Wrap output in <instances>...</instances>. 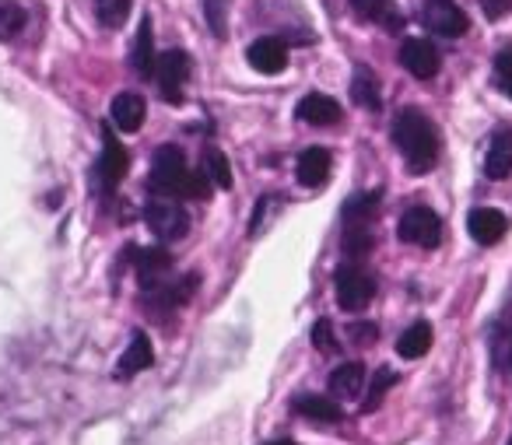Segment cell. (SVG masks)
<instances>
[{
	"mask_svg": "<svg viewBox=\"0 0 512 445\" xmlns=\"http://www.w3.org/2000/svg\"><path fill=\"white\" fill-rule=\"evenodd\" d=\"M148 190L162 200H207L211 197V179L204 176V169L200 172L190 169L183 148L162 144V148L151 155Z\"/></svg>",
	"mask_w": 512,
	"mask_h": 445,
	"instance_id": "obj_1",
	"label": "cell"
},
{
	"mask_svg": "<svg viewBox=\"0 0 512 445\" xmlns=\"http://www.w3.org/2000/svg\"><path fill=\"white\" fill-rule=\"evenodd\" d=\"M393 144H397L400 158H404L411 176H425V172H432L435 165H439V155H442L439 127H435L421 109L407 106L393 116Z\"/></svg>",
	"mask_w": 512,
	"mask_h": 445,
	"instance_id": "obj_2",
	"label": "cell"
},
{
	"mask_svg": "<svg viewBox=\"0 0 512 445\" xmlns=\"http://www.w3.org/2000/svg\"><path fill=\"white\" fill-rule=\"evenodd\" d=\"M379 200H383V193L372 190V193H355L344 204L341 221H344V253L348 256H365L372 249V242H376L372 225H376Z\"/></svg>",
	"mask_w": 512,
	"mask_h": 445,
	"instance_id": "obj_3",
	"label": "cell"
},
{
	"mask_svg": "<svg viewBox=\"0 0 512 445\" xmlns=\"http://www.w3.org/2000/svg\"><path fill=\"white\" fill-rule=\"evenodd\" d=\"M334 284H337V305H341L344 312L369 309V302L376 298V277L365 267H358V263H344V267L337 270Z\"/></svg>",
	"mask_w": 512,
	"mask_h": 445,
	"instance_id": "obj_4",
	"label": "cell"
},
{
	"mask_svg": "<svg viewBox=\"0 0 512 445\" xmlns=\"http://www.w3.org/2000/svg\"><path fill=\"white\" fill-rule=\"evenodd\" d=\"M400 242L407 246H418V249H435L442 242V218L432 211V207H407L400 214V225H397Z\"/></svg>",
	"mask_w": 512,
	"mask_h": 445,
	"instance_id": "obj_5",
	"label": "cell"
},
{
	"mask_svg": "<svg viewBox=\"0 0 512 445\" xmlns=\"http://www.w3.org/2000/svg\"><path fill=\"white\" fill-rule=\"evenodd\" d=\"M155 81H158V95H162L169 106H183L186 81H190V53L165 50L155 64Z\"/></svg>",
	"mask_w": 512,
	"mask_h": 445,
	"instance_id": "obj_6",
	"label": "cell"
},
{
	"mask_svg": "<svg viewBox=\"0 0 512 445\" xmlns=\"http://www.w3.org/2000/svg\"><path fill=\"white\" fill-rule=\"evenodd\" d=\"M144 225L151 228V235L162 242H179L190 232V214L176 204V200H162L155 197L144 207Z\"/></svg>",
	"mask_w": 512,
	"mask_h": 445,
	"instance_id": "obj_7",
	"label": "cell"
},
{
	"mask_svg": "<svg viewBox=\"0 0 512 445\" xmlns=\"http://www.w3.org/2000/svg\"><path fill=\"white\" fill-rule=\"evenodd\" d=\"M421 25L439 39H460V36H467L470 18L456 0H425V8H421Z\"/></svg>",
	"mask_w": 512,
	"mask_h": 445,
	"instance_id": "obj_8",
	"label": "cell"
},
{
	"mask_svg": "<svg viewBox=\"0 0 512 445\" xmlns=\"http://www.w3.org/2000/svg\"><path fill=\"white\" fill-rule=\"evenodd\" d=\"M130 172V155L120 141H116L113 130H102V158L95 165V179H99L102 193H116V186L123 183V176Z\"/></svg>",
	"mask_w": 512,
	"mask_h": 445,
	"instance_id": "obj_9",
	"label": "cell"
},
{
	"mask_svg": "<svg viewBox=\"0 0 512 445\" xmlns=\"http://www.w3.org/2000/svg\"><path fill=\"white\" fill-rule=\"evenodd\" d=\"M197 284H200V274H183L179 281L158 284L155 291H144V309L155 312L158 319L169 316V312L183 309V305L190 302L193 291H197Z\"/></svg>",
	"mask_w": 512,
	"mask_h": 445,
	"instance_id": "obj_10",
	"label": "cell"
},
{
	"mask_svg": "<svg viewBox=\"0 0 512 445\" xmlns=\"http://www.w3.org/2000/svg\"><path fill=\"white\" fill-rule=\"evenodd\" d=\"M400 64H404V71L411 74V78L432 81L442 67V53H439V46L428 43V39H407V43L400 46Z\"/></svg>",
	"mask_w": 512,
	"mask_h": 445,
	"instance_id": "obj_11",
	"label": "cell"
},
{
	"mask_svg": "<svg viewBox=\"0 0 512 445\" xmlns=\"http://www.w3.org/2000/svg\"><path fill=\"white\" fill-rule=\"evenodd\" d=\"M134 274L141 291H155L158 284L169 281L172 274V256L165 246H148V249H137V260H134Z\"/></svg>",
	"mask_w": 512,
	"mask_h": 445,
	"instance_id": "obj_12",
	"label": "cell"
},
{
	"mask_svg": "<svg viewBox=\"0 0 512 445\" xmlns=\"http://www.w3.org/2000/svg\"><path fill=\"white\" fill-rule=\"evenodd\" d=\"M246 60L256 74H281L288 67V43L278 36H260L249 43Z\"/></svg>",
	"mask_w": 512,
	"mask_h": 445,
	"instance_id": "obj_13",
	"label": "cell"
},
{
	"mask_svg": "<svg viewBox=\"0 0 512 445\" xmlns=\"http://www.w3.org/2000/svg\"><path fill=\"white\" fill-rule=\"evenodd\" d=\"M295 116H299L302 123H309V127H334V123H341L344 109H341V102H337L334 95L309 92L306 99H299Z\"/></svg>",
	"mask_w": 512,
	"mask_h": 445,
	"instance_id": "obj_14",
	"label": "cell"
},
{
	"mask_svg": "<svg viewBox=\"0 0 512 445\" xmlns=\"http://www.w3.org/2000/svg\"><path fill=\"white\" fill-rule=\"evenodd\" d=\"M467 232L477 246H495V242H502V235L509 232V221H505V214L495 211V207H474V211L467 214Z\"/></svg>",
	"mask_w": 512,
	"mask_h": 445,
	"instance_id": "obj_15",
	"label": "cell"
},
{
	"mask_svg": "<svg viewBox=\"0 0 512 445\" xmlns=\"http://www.w3.org/2000/svg\"><path fill=\"white\" fill-rule=\"evenodd\" d=\"M351 11L358 15V22L379 25L383 32L404 29V11L397 8V0H351Z\"/></svg>",
	"mask_w": 512,
	"mask_h": 445,
	"instance_id": "obj_16",
	"label": "cell"
},
{
	"mask_svg": "<svg viewBox=\"0 0 512 445\" xmlns=\"http://www.w3.org/2000/svg\"><path fill=\"white\" fill-rule=\"evenodd\" d=\"M109 113H113V127L120 130V134H137V130L144 127V120H148V102L137 92H120L113 99Z\"/></svg>",
	"mask_w": 512,
	"mask_h": 445,
	"instance_id": "obj_17",
	"label": "cell"
},
{
	"mask_svg": "<svg viewBox=\"0 0 512 445\" xmlns=\"http://www.w3.org/2000/svg\"><path fill=\"white\" fill-rule=\"evenodd\" d=\"M155 36H151V18L144 15L141 25H137V36L134 43H130V71L137 74V78H155Z\"/></svg>",
	"mask_w": 512,
	"mask_h": 445,
	"instance_id": "obj_18",
	"label": "cell"
},
{
	"mask_svg": "<svg viewBox=\"0 0 512 445\" xmlns=\"http://www.w3.org/2000/svg\"><path fill=\"white\" fill-rule=\"evenodd\" d=\"M155 365V347H151V337L144 330H137L134 337H130L127 351L120 354V361H116V375L120 379H130V375L144 372V368Z\"/></svg>",
	"mask_w": 512,
	"mask_h": 445,
	"instance_id": "obj_19",
	"label": "cell"
},
{
	"mask_svg": "<svg viewBox=\"0 0 512 445\" xmlns=\"http://www.w3.org/2000/svg\"><path fill=\"white\" fill-rule=\"evenodd\" d=\"M512 172V130L498 127L491 134L488 155H484V176L488 179H509Z\"/></svg>",
	"mask_w": 512,
	"mask_h": 445,
	"instance_id": "obj_20",
	"label": "cell"
},
{
	"mask_svg": "<svg viewBox=\"0 0 512 445\" xmlns=\"http://www.w3.org/2000/svg\"><path fill=\"white\" fill-rule=\"evenodd\" d=\"M330 165H334V155L327 148H306L295 165V176L302 186H323L330 176Z\"/></svg>",
	"mask_w": 512,
	"mask_h": 445,
	"instance_id": "obj_21",
	"label": "cell"
},
{
	"mask_svg": "<svg viewBox=\"0 0 512 445\" xmlns=\"http://www.w3.org/2000/svg\"><path fill=\"white\" fill-rule=\"evenodd\" d=\"M365 365H358V361H344V365H337L334 372H330V393L337 396V400H355V396H362L365 389Z\"/></svg>",
	"mask_w": 512,
	"mask_h": 445,
	"instance_id": "obj_22",
	"label": "cell"
},
{
	"mask_svg": "<svg viewBox=\"0 0 512 445\" xmlns=\"http://www.w3.org/2000/svg\"><path fill=\"white\" fill-rule=\"evenodd\" d=\"M351 102L369 113H379L383 109V92H379V78L372 74V67L358 64L355 67V78H351Z\"/></svg>",
	"mask_w": 512,
	"mask_h": 445,
	"instance_id": "obj_23",
	"label": "cell"
},
{
	"mask_svg": "<svg viewBox=\"0 0 512 445\" xmlns=\"http://www.w3.org/2000/svg\"><path fill=\"white\" fill-rule=\"evenodd\" d=\"M292 410L299 417H309V421L316 424H337L344 417V410L337 407L330 396H316V393H306V396H295Z\"/></svg>",
	"mask_w": 512,
	"mask_h": 445,
	"instance_id": "obj_24",
	"label": "cell"
},
{
	"mask_svg": "<svg viewBox=\"0 0 512 445\" xmlns=\"http://www.w3.org/2000/svg\"><path fill=\"white\" fill-rule=\"evenodd\" d=\"M428 347H432V326L425 323V319H418V323H411L404 333L397 337V354L404 361H418L428 354Z\"/></svg>",
	"mask_w": 512,
	"mask_h": 445,
	"instance_id": "obj_25",
	"label": "cell"
},
{
	"mask_svg": "<svg viewBox=\"0 0 512 445\" xmlns=\"http://www.w3.org/2000/svg\"><path fill=\"white\" fill-rule=\"evenodd\" d=\"M130 8H134V0H95V18H99L102 29L116 32L127 25Z\"/></svg>",
	"mask_w": 512,
	"mask_h": 445,
	"instance_id": "obj_26",
	"label": "cell"
},
{
	"mask_svg": "<svg viewBox=\"0 0 512 445\" xmlns=\"http://www.w3.org/2000/svg\"><path fill=\"white\" fill-rule=\"evenodd\" d=\"M204 176L211 179V186H218V190H232V165H228V158L221 155L218 148H207L204 151Z\"/></svg>",
	"mask_w": 512,
	"mask_h": 445,
	"instance_id": "obj_27",
	"label": "cell"
},
{
	"mask_svg": "<svg viewBox=\"0 0 512 445\" xmlns=\"http://www.w3.org/2000/svg\"><path fill=\"white\" fill-rule=\"evenodd\" d=\"M495 85H498V92L512 99V43H505L502 50L495 53Z\"/></svg>",
	"mask_w": 512,
	"mask_h": 445,
	"instance_id": "obj_28",
	"label": "cell"
},
{
	"mask_svg": "<svg viewBox=\"0 0 512 445\" xmlns=\"http://www.w3.org/2000/svg\"><path fill=\"white\" fill-rule=\"evenodd\" d=\"M397 382V372L393 368H379L376 375H372V386H369V396H365V410H376L379 403H383V396H386V389Z\"/></svg>",
	"mask_w": 512,
	"mask_h": 445,
	"instance_id": "obj_29",
	"label": "cell"
},
{
	"mask_svg": "<svg viewBox=\"0 0 512 445\" xmlns=\"http://www.w3.org/2000/svg\"><path fill=\"white\" fill-rule=\"evenodd\" d=\"M25 29V8L18 4H0V39H15Z\"/></svg>",
	"mask_w": 512,
	"mask_h": 445,
	"instance_id": "obj_30",
	"label": "cell"
},
{
	"mask_svg": "<svg viewBox=\"0 0 512 445\" xmlns=\"http://www.w3.org/2000/svg\"><path fill=\"white\" fill-rule=\"evenodd\" d=\"M313 344H316V351H323V354H334L337 347V333H334V323L330 319H316V326H313Z\"/></svg>",
	"mask_w": 512,
	"mask_h": 445,
	"instance_id": "obj_31",
	"label": "cell"
},
{
	"mask_svg": "<svg viewBox=\"0 0 512 445\" xmlns=\"http://www.w3.org/2000/svg\"><path fill=\"white\" fill-rule=\"evenodd\" d=\"M348 337L355 340L358 347H369V344H376L379 330H376V323H351L348 326Z\"/></svg>",
	"mask_w": 512,
	"mask_h": 445,
	"instance_id": "obj_32",
	"label": "cell"
},
{
	"mask_svg": "<svg viewBox=\"0 0 512 445\" xmlns=\"http://www.w3.org/2000/svg\"><path fill=\"white\" fill-rule=\"evenodd\" d=\"M488 22H502L505 15H512V0H477Z\"/></svg>",
	"mask_w": 512,
	"mask_h": 445,
	"instance_id": "obj_33",
	"label": "cell"
},
{
	"mask_svg": "<svg viewBox=\"0 0 512 445\" xmlns=\"http://www.w3.org/2000/svg\"><path fill=\"white\" fill-rule=\"evenodd\" d=\"M267 445H299V442H292V438H278V442H267Z\"/></svg>",
	"mask_w": 512,
	"mask_h": 445,
	"instance_id": "obj_34",
	"label": "cell"
},
{
	"mask_svg": "<svg viewBox=\"0 0 512 445\" xmlns=\"http://www.w3.org/2000/svg\"><path fill=\"white\" fill-rule=\"evenodd\" d=\"M509 358H512V337H509Z\"/></svg>",
	"mask_w": 512,
	"mask_h": 445,
	"instance_id": "obj_35",
	"label": "cell"
},
{
	"mask_svg": "<svg viewBox=\"0 0 512 445\" xmlns=\"http://www.w3.org/2000/svg\"><path fill=\"white\" fill-rule=\"evenodd\" d=\"M509 445H512V438H509Z\"/></svg>",
	"mask_w": 512,
	"mask_h": 445,
	"instance_id": "obj_36",
	"label": "cell"
}]
</instances>
